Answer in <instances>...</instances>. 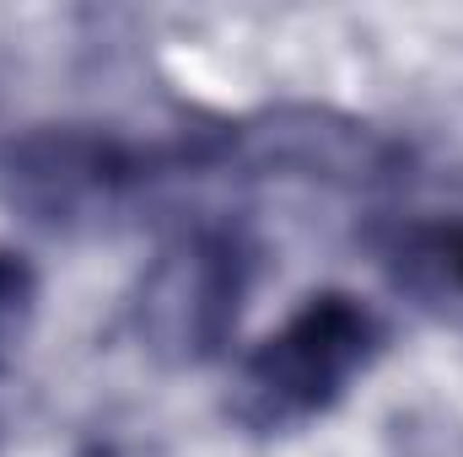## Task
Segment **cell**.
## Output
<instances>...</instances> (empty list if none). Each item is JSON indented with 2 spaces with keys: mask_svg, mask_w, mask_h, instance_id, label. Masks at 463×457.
I'll return each mask as SVG.
<instances>
[{
  "mask_svg": "<svg viewBox=\"0 0 463 457\" xmlns=\"http://www.w3.org/2000/svg\"><path fill=\"white\" fill-rule=\"evenodd\" d=\"M377 344L383 329L361 302L313 296L280 334H269L242 360L232 382V415L248 431H291L345 393Z\"/></svg>",
  "mask_w": 463,
  "mask_h": 457,
  "instance_id": "cell-1",
  "label": "cell"
},
{
  "mask_svg": "<svg viewBox=\"0 0 463 457\" xmlns=\"http://www.w3.org/2000/svg\"><path fill=\"white\" fill-rule=\"evenodd\" d=\"M248 291V253L227 231H194L156 258L140 291V334L173 366L211 360L237 323Z\"/></svg>",
  "mask_w": 463,
  "mask_h": 457,
  "instance_id": "cell-2",
  "label": "cell"
},
{
  "mask_svg": "<svg viewBox=\"0 0 463 457\" xmlns=\"http://www.w3.org/2000/svg\"><path fill=\"white\" fill-rule=\"evenodd\" d=\"M22 323H27V302H22V291L0 275V360H5L11 340L22 334Z\"/></svg>",
  "mask_w": 463,
  "mask_h": 457,
  "instance_id": "cell-3",
  "label": "cell"
},
{
  "mask_svg": "<svg viewBox=\"0 0 463 457\" xmlns=\"http://www.w3.org/2000/svg\"><path fill=\"white\" fill-rule=\"evenodd\" d=\"M458 269H463V247H458Z\"/></svg>",
  "mask_w": 463,
  "mask_h": 457,
  "instance_id": "cell-4",
  "label": "cell"
}]
</instances>
